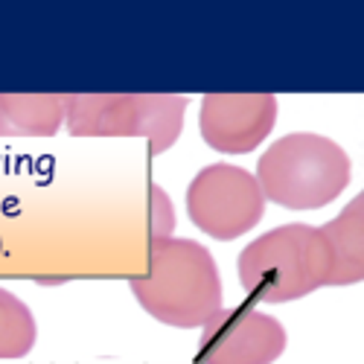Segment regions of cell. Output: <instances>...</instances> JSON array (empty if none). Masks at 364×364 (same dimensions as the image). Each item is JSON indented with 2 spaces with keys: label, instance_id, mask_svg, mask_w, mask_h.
Segmentation results:
<instances>
[{
  "label": "cell",
  "instance_id": "obj_11",
  "mask_svg": "<svg viewBox=\"0 0 364 364\" xmlns=\"http://www.w3.org/2000/svg\"><path fill=\"white\" fill-rule=\"evenodd\" d=\"M151 216H155V225H151V233L155 239L161 236H172L175 230V210L166 198V193L161 187H151Z\"/></svg>",
  "mask_w": 364,
  "mask_h": 364
},
{
  "label": "cell",
  "instance_id": "obj_2",
  "mask_svg": "<svg viewBox=\"0 0 364 364\" xmlns=\"http://www.w3.org/2000/svg\"><path fill=\"white\" fill-rule=\"evenodd\" d=\"M353 175L350 155L323 134L294 132L271 143L257 161L262 198L286 210H321L336 201Z\"/></svg>",
  "mask_w": 364,
  "mask_h": 364
},
{
  "label": "cell",
  "instance_id": "obj_6",
  "mask_svg": "<svg viewBox=\"0 0 364 364\" xmlns=\"http://www.w3.org/2000/svg\"><path fill=\"white\" fill-rule=\"evenodd\" d=\"M201 329V364H274L289 341L277 318L248 306L222 309Z\"/></svg>",
  "mask_w": 364,
  "mask_h": 364
},
{
  "label": "cell",
  "instance_id": "obj_4",
  "mask_svg": "<svg viewBox=\"0 0 364 364\" xmlns=\"http://www.w3.org/2000/svg\"><path fill=\"white\" fill-rule=\"evenodd\" d=\"M187 105L181 94H68L65 129L73 137H143L161 155L184 132Z\"/></svg>",
  "mask_w": 364,
  "mask_h": 364
},
{
  "label": "cell",
  "instance_id": "obj_3",
  "mask_svg": "<svg viewBox=\"0 0 364 364\" xmlns=\"http://www.w3.org/2000/svg\"><path fill=\"white\" fill-rule=\"evenodd\" d=\"M239 283L259 303H291L329 286L332 257L321 228L280 225L239 254Z\"/></svg>",
  "mask_w": 364,
  "mask_h": 364
},
{
  "label": "cell",
  "instance_id": "obj_9",
  "mask_svg": "<svg viewBox=\"0 0 364 364\" xmlns=\"http://www.w3.org/2000/svg\"><path fill=\"white\" fill-rule=\"evenodd\" d=\"M65 108L68 94H0V137H53Z\"/></svg>",
  "mask_w": 364,
  "mask_h": 364
},
{
  "label": "cell",
  "instance_id": "obj_7",
  "mask_svg": "<svg viewBox=\"0 0 364 364\" xmlns=\"http://www.w3.org/2000/svg\"><path fill=\"white\" fill-rule=\"evenodd\" d=\"M274 94H207L198 111V129L210 149L225 155H248L277 123Z\"/></svg>",
  "mask_w": 364,
  "mask_h": 364
},
{
  "label": "cell",
  "instance_id": "obj_10",
  "mask_svg": "<svg viewBox=\"0 0 364 364\" xmlns=\"http://www.w3.org/2000/svg\"><path fill=\"white\" fill-rule=\"evenodd\" d=\"M38 341V323L33 309L12 291L0 289V361L23 358Z\"/></svg>",
  "mask_w": 364,
  "mask_h": 364
},
{
  "label": "cell",
  "instance_id": "obj_5",
  "mask_svg": "<svg viewBox=\"0 0 364 364\" xmlns=\"http://www.w3.org/2000/svg\"><path fill=\"white\" fill-rule=\"evenodd\" d=\"M187 213L207 236L230 242L262 222L265 198L254 172L233 164H210L190 181Z\"/></svg>",
  "mask_w": 364,
  "mask_h": 364
},
{
  "label": "cell",
  "instance_id": "obj_1",
  "mask_svg": "<svg viewBox=\"0 0 364 364\" xmlns=\"http://www.w3.org/2000/svg\"><path fill=\"white\" fill-rule=\"evenodd\" d=\"M129 289L140 306L166 326L196 329L225 309L219 265L204 245L181 236L151 239L149 271Z\"/></svg>",
  "mask_w": 364,
  "mask_h": 364
},
{
  "label": "cell",
  "instance_id": "obj_8",
  "mask_svg": "<svg viewBox=\"0 0 364 364\" xmlns=\"http://www.w3.org/2000/svg\"><path fill=\"white\" fill-rule=\"evenodd\" d=\"M332 257L329 286H355L364 280V196L358 193L341 213L321 225Z\"/></svg>",
  "mask_w": 364,
  "mask_h": 364
}]
</instances>
